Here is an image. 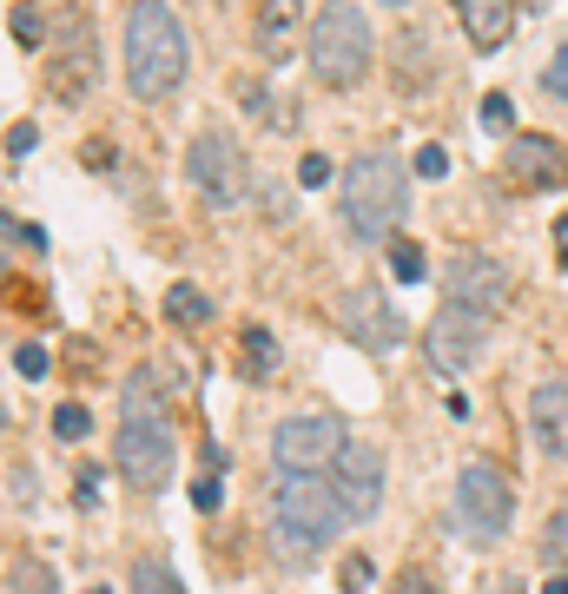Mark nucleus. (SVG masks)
<instances>
[{"mask_svg": "<svg viewBox=\"0 0 568 594\" xmlns=\"http://www.w3.org/2000/svg\"><path fill=\"white\" fill-rule=\"evenodd\" d=\"M126 87L132 100H166L173 87H186L192 73V47H186V27L166 0H132L126 8Z\"/></svg>", "mask_w": 568, "mask_h": 594, "instance_id": "nucleus-1", "label": "nucleus"}, {"mask_svg": "<svg viewBox=\"0 0 568 594\" xmlns=\"http://www.w3.org/2000/svg\"><path fill=\"white\" fill-rule=\"evenodd\" d=\"M403 212H411V165H403L396 152H357L344 165V179H338V218L351 238L377 244L403 225Z\"/></svg>", "mask_w": 568, "mask_h": 594, "instance_id": "nucleus-2", "label": "nucleus"}, {"mask_svg": "<svg viewBox=\"0 0 568 594\" xmlns=\"http://www.w3.org/2000/svg\"><path fill=\"white\" fill-rule=\"evenodd\" d=\"M344 522L351 516H344L338 489L324 476H285L278 469V482H272V542H278V555H291V561L324 555Z\"/></svg>", "mask_w": 568, "mask_h": 594, "instance_id": "nucleus-3", "label": "nucleus"}, {"mask_svg": "<svg viewBox=\"0 0 568 594\" xmlns=\"http://www.w3.org/2000/svg\"><path fill=\"white\" fill-rule=\"evenodd\" d=\"M304 53H311V73L324 79V87L351 93V87H364V79H370L377 34H370V21H364L357 0H324L317 21H311V34H304Z\"/></svg>", "mask_w": 568, "mask_h": 594, "instance_id": "nucleus-4", "label": "nucleus"}, {"mask_svg": "<svg viewBox=\"0 0 568 594\" xmlns=\"http://www.w3.org/2000/svg\"><path fill=\"white\" fill-rule=\"evenodd\" d=\"M456 522L469 542H503L516 522V489L496 463H463L456 476Z\"/></svg>", "mask_w": 568, "mask_h": 594, "instance_id": "nucleus-5", "label": "nucleus"}, {"mask_svg": "<svg viewBox=\"0 0 568 594\" xmlns=\"http://www.w3.org/2000/svg\"><path fill=\"white\" fill-rule=\"evenodd\" d=\"M344 450H351V437L338 416H285L272 430V463L285 476H324V469H338Z\"/></svg>", "mask_w": 568, "mask_h": 594, "instance_id": "nucleus-6", "label": "nucleus"}, {"mask_svg": "<svg viewBox=\"0 0 568 594\" xmlns=\"http://www.w3.org/2000/svg\"><path fill=\"white\" fill-rule=\"evenodd\" d=\"M173 463H179V443H173L166 422H146V416L119 422V437H113V469H119L139 495L166 489V482H173Z\"/></svg>", "mask_w": 568, "mask_h": 594, "instance_id": "nucleus-7", "label": "nucleus"}, {"mask_svg": "<svg viewBox=\"0 0 568 594\" xmlns=\"http://www.w3.org/2000/svg\"><path fill=\"white\" fill-rule=\"evenodd\" d=\"M424 357H430V370H443V377H469L482 357H490V317H476V311H463V304H443V311L424 324Z\"/></svg>", "mask_w": 568, "mask_h": 594, "instance_id": "nucleus-8", "label": "nucleus"}, {"mask_svg": "<svg viewBox=\"0 0 568 594\" xmlns=\"http://www.w3.org/2000/svg\"><path fill=\"white\" fill-rule=\"evenodd\" d=\"M186 173H192V186L205 192V205H218V212L245 205L252 165H245V152H238V139H231V132H199V139H192V152H186Z\"/></svg>", "mask_w": 568, "mask_h": 594, "instance_id": "nucleus-9", "label": "nucleus"}, {"mask_svg": "<svg viewBox=\"0 0 568 594\" xmlns=\"http://www.w3.org/2000/svg\"><path fill=\"white\" fill-rule=\"evenodd\" d=\"M568 179V146L548 132H516L503 146V186L509 192H555Z\"/></svg>", "mask_w": 568, "mask_h": 594, "instance_id": "nucleus-10", "label": "nucleus"}, {"mask_svg": "<svg viewBox=\"0 0 568 594\" xmlns=\"http://www.w3.org/2000/svg\"><path fill=\"white\" fill-rule=\"evenodd\" d=\"M338 324H344V337L357 351H396L403 344V317H396V304L377 285H351L338 298Z\"/></svg>", "mask_w": 568, "mask_h": 594, "instance_id": "nucleus-11", "label": "nucleus"}, {"mask_svg": "<svg viewBox=\"0 0 568 594\" xmlns=\"http://www.w3.org/2000/svg\"><path fill=\"white\" fill-rule=\"evenodd\" d=\"M450 304H463V311H476V317H503L509 311V291H516V278L496 265V258H482V251H463V258H450Z\"/></svg>", "mask_w": 568, "mask_h": 594, "instance_id": "nucleus-12", "label": "nucleus"}, {"mask_svg": "<svg viewBox=\"0 0 568 594\" xmlns=\"http://www.w3.org/2000/svg\"><path fill=\"white\" fill-rule=\"evenodd\" d=\"M331 489H338L351 522H377V508H383V456L364 450V443H351L338 456V469H331Z\"/></svg>", "mask_w": 568, "mask_h": 594, "instance_id": "nucleus-13", "label": "nucleus"}, {"mask_svg": "<svg viewBox=\"0 0 568 594\" xmlns=\"http://www.w3.org/2000/svg\"><path fill=\"white\" fill-rule=\"evenodd\" d=\"M529 437L548 463H568V383H535L529 396Z\"/></svg>", "mask_w": 568, "mask_h": 594, "instance_id": "nucleus-14", "label": "nucleus"}, {"mask_svg": "<svg viewBox=\"0 0 568 594\" xmlns=\"http://www.w3.org/2000/svg\"><path fill=\"white\" fill-rule=\"evenodd\" d=\"M456 21H463L476 53H496L516 34V8H509V0H456Z\"/></svg>", "mask_w": 568, "mask_h": 594, "instance_id": "nucleus-15", "label": "nucleus"}, {"mask_svg": "<svg viewBox=\"0 0 568 594\" xmlns=\"http://www.w3.org/2000/svg\"><path fill=\"white\" fill-rule=\"evenodd\" d=\"M304 27V0H258V53L278 66L291 60V40Z\"/></svg>", "mask_w": 568, "mask_h": 594, "instance_id": "nucleus-16", "label": "nucleus"}, {"mask_svg": "<svg viewBox=\"0 0 568 594\" xmlns=\"http://www.w3.org/2000/svg\"><path fill=\"white\" fill-rule=\"evenodd\" d=\"M47 87H53V100H66V106L93 93V47H87V34H79V40H66V60H53Z\"/></svg>", "mask_w": 568, "mask_h": 594, "instance_id": "nucleus-17", "label": "nucleus"}, {"mask_svg": "<svg viewBox=\"0 0 568 594\" xmlns=\"http://www.w3.org/2000/svg\"><path fill=\"white\" fill-rule=\"evenodd\" d=\"M146 416V422H166V396H159V370H139L126 383V422Z\"/></svg>", "mask_w": 568, "mask_h": 594, "instance_id": "nucleus-18", "label": "nucleus"}, {"mask_svg": "<svg viewBox=\"0 0 568 594\" xmlns=\"http://www.w3.org/2000/svg\"><path fill=\"white\" fill-rule=\"evenodd\" d=\"M8 594H60V581H53V568H47V561L14 555V561H8Z\"/></svg>", "mask_w": 568, "mask_h": 594, "instance_id": "nucleus-19", "label": "nucleus"}, {"mask_svg": "<svg viewBox=\"0 0 568 594\" xmlns=\"http://www.w3.org/2000/svg\"><path fill=\"white\" fill-rule=\"evenodd\" d=\"M278 370V337L265 324H245V377H272Z\"/></svg>", "mask_w": 568, "mask_h": 594, "instance_id": "nucleus-20", "label": "nucleus"}, {"mask_svg": "<svg viewBox=\"0 0 568 594\" xmlns=\"http://www.w3.org/2000/svg\"><path fill=\"white\" fill-rule=\"evenodd\" d=\"M390 278H396V285H424V278H430V258H424V244L396 238V244H390Z\"/></svg>", "mask_w": 568, "mask_h": 594, "instance_id": "nucleus-21", "label": "nucleus"}, {"mask_svg": "<svg viewBox=\"0 0 568 594\" xmlns=\"http://www.w3.org/2000/svg\"><path fill=\"white\" fill-rule=\"evenodd\" d=\"M166 317H173V324H205V317H212V304H205V291L173 285V291H166Z\"/></svg>", "mask_w": 568, "mask_h": 594, "instance_id": "nucleus-22", "label": "nucleus"}, {"mask_svg": "<svg viewBox=\"0 0 568 594\" xmlns=\"http://www.w3.org/2000/svg\"><path fill=\"white\" fill-rule=\"evenodd\" d=\"M132 594H186V581H179L166 561H139V568H132Z\"/></svg>", "mask_w": 568, "mask_h": 594, "instance_id": "nucleus-23", "label": "nucleus"}, {"mask_svg": "<svg viewBox=\"0 0 568 594\" xmlns=\"http://www.w3.org/2000/svg\"><path fill=\"white\" fill-rule=\"evenodd\" d=\"M87 430H93V409L87 403H60L53 409V437L60 443H87Z\"/></svg>", "mask_w": 568, "mask_h": 594, "instance_id": "nucleus-24", "label": "nucleus"}, {"mask_svg": "<svg viewBox=\"0 0 568 594\" xmlns=\"http://www.w3.org/2000/svg\"><path fill=\"white\" fill-rule=\"evenodd\" d=\"M542 561L568 568V508H555V516H548V529H542Z\"/></svg>", "mask_w": 568, "mask_h": 594, "instance_id": "nucleus-25", "label": "nucleus"}, {"mask_svg": "<svg viewBox=\"0 0 568 594\" xmlns=\"http://www.w3.org/2000/svg\"><path fill=\"white\" fill-rule=\"evenodd\" d=\"M8 27H14V47H27V53H34V47H47L40 8H14V14H8Z\"/></svg>", "mask_w": 568, "mask_h": 594, "instance_id": "nucleus-26", "label": "nucleus"}, {"mask_svg": "<svg viewBox=\"0 0 568 594\" xmlns=\"http://www.w3.org/2000/svg\"><path fill=\"white\" fill-rule=\"evenodd\" d=\"M370 581H377V568H370V555H344V561H338V587H344V594H364Z\"/></svg>", "mask_w": 568, "mask_h": 594, "instance_id": "nucleus-27", "label": "nucleus"}, {"mask_svg": "<svg viewBox=\"0 0 568 594\" xmlns=\"http://www.w3.org/2000/svg\"><path fill=\"white\" fill-rule=\"evenodd\" d=\"M411 173H417V179H443V173H450V152H443V146H417Z\"/></svg>", "mask_w": 568, "mask_h": 594, "instance_id": "nucleus-28", "label": "nucleus"}, {"mask_svg": "<svg viewBox=\"0 0 568 594\" xmlns=\"http://www.w3.org/2000/svg\"><path fill=\"white\" fill-rule=\"evenodd\" d=\"M482 126H490V132H509V126H516V106H509V93H490V100H482Z\"/></svg>", "mask_w": 568, "mask_h": 594, "instance_id": "nucleus-29", "label": "nucleus"}, {"mask_svg": "<svg viewBox=\"0 0 568 594\" xmlns=\"http://www.w3.org/2000/svg\"><path fill=\"white\" fill-rule=\"evenodd\" d=\"M542 87H548L555 100H568V47H555V53H548V66H542Z\"/></svg>", "mask_w": 568, "mask_h": 594, "instance_id": "nucleus-30", "label": "nucleus"}, {"mask_svg": "<svg viewBox=\"0 0 568 594\" xmlns=\"http://www.w3.org/2000/svg\"><path fill=\"white\" fill-rule=\"evenodd\" d=\"M8 502H14V508L34 502V469H27V463H8Z\"/></svg>", "mask_w": 568, "mask_h": 594, "instance_id": "nucleus-31", "label": "nucleus"}, {"mask_svg": "<svg viewBox=\"0 0 568 594\" xmlns=\"http://www.w3.org/2000/svg\"><path fill=\"white\" fill-rule=\"evenodd\" d=\"M34 146H40V132H34V119H14V126H8V159H27Z\"/></svg>", "mask_w": 568, "mask_h": 594, "instance_id": "nucleus-32", "label": "nucleus"}, {"mask_svg": "<svg viewBox=\"0 0 568 594\" xmlns=\"http://www.w3.org/2000/svg\"><path fill=\"white\" fill-rule=\"evenodd\" d=\"M14 370H21L27 383H34V377H47V351H40V344H14Z\"/></svg>", "mask_w": 568, "mask_h": 594, "instance_id": "nucleus-33", "label": "nucleus"}, {"mask_svg": "<svg viewBox=\"0 0 568 594\" xmlns=\"http://www.w3.org/2000/svg\"><path fill=\"white\" fill-rule=\"evenodd\" d=\"M298 179H304V186H331V159H324V152H304Z\"/></svg>", "mask_w": 568, "mask_h": 594, "instance_id": "nucleus-34", "label": "nucleus"}, {"mask_svg": "<svg viewBox=\"0 0 568 594\" xmlns=\"http://www.w3.org/2000/svg\"><path fill=\"white\" fill-rule=\"evenodd\" d=\"M192 502H199V508H218V469H212V476H199V489H192Z\"/></svg>", "mask_w": 568, "mask_h": 594, "instance_id": "nucleus-35", "label": "nucleus"}, {"mask_svg": "<svg viewBox=\"0 0 568 594\" xmlns=\"http://www.w3.org/2000/svg\"><path fill=\"white\" fill-rule=\"evenodd\" d=\"M390 594H437V581H424V574H396Z\"/></svg>", "mask_w": 568, "mask_h": 594, "instance_id": "nucleus-36", "label": "nucleus"}, {"mask_svg": "<svg viewBox=\"0 0 568 594\" xmlns=\"http://www.w3.org/2000/svg\"><path fill=\"white\" fill-rule=\"evenodd\" d=\"M73 502L93 508V502H100V476H79V482H73Z\"/></svg>", "mask_w": 568, "mask_h": 594, "instance_id": "nucleus-37", "label": "nucleus"}, {"mask_svg": "<svg viewBox=\"0 0 568 594\" xmlns=\"http://www.w3.org/2000/svg\"><path fill=\"white\" fill-rule=\"evenodd\" d=\"M555 265L568 271V218H555Z\"/></svg>", "mask_w": 568, "mask_h": 594, "instance_id": "nucleus-38", "label": "nucleus"}, {"mask_svg": "<svg viewBox=\"0 0 568 594\" xmlns=\"http://www.w3.org/2000/svg\"><path fill=\"white\" fill-rule=\"evenodd\" d=\"M542 594H568V574H548V587Z\"/></svg>", "mask_w": 568, "mask_h": 594, "instance_id": "nucleus-39", "label": "nucleus"}, {"mask_svg": "<svg viewBox=\"0 0 568 594\" xmlns=\"http://www.w3.org/2000/svg\"><path fill=\"white\" fill-rule=\"evenodd\" d=\"M383 8H403V0H383Z\"/></svg>", "mask_w": 568, "mask_h": 594, "instance_id": "nucleus-40", "label": "nucleus"}, {"mask_svg": "<svg viewBox=\"0 0 568 594\" xmlns=\"http://www.w3.org/2000/svg\"><path fill=\"white\" fill-rule=\"evenodd\" d=\"M93 594H106V587H93Z\"/></svg>", "mask_w": 568, "mask_h": 594, "instance_id": "nucleus-41", "label": "nucleus"}]
</instances>
